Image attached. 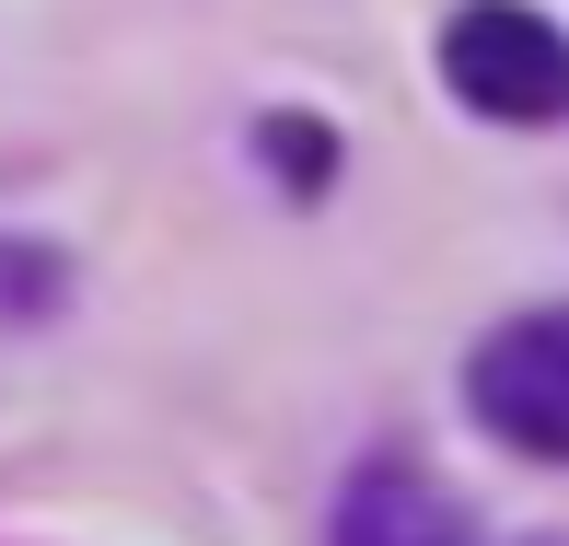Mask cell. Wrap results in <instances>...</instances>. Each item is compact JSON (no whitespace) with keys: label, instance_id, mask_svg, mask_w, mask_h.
<instances>
[{"label":"cell","instance_id":"6da1fadb","mask_svg":"<svg viewBox=\"0 0 569 546\" xmlns=\"http://www.w3.org/2000/svg\"><path fill=\"white\" fill-rule=\"evenodd\" d=\"M442 82L465 93L477 117H558V23L523 12V0H465V12L442 23Z\"/></svg>","mask_w":569,"mask_h":546},{"label":"cell","instance_id":"7a4b0ae2","mask_svg":"<svg viewBox=\"0 0 569 546\" xmlns=\"http://www.w3.org/2000/svg\"><path fill=\"white\" fill-rule=\"evenodd\" d=\"M465 396H477V419L500 441H523V454H569V326L558 315H523L500 326L477 349V373H465Z\"/></svg>","mask_w":569,"mask_h":546},{"label":"cell","instance_id":"3957f363","mask_svg":"<svg viewBox=\"0 0 569 546\" xmlns=\"http://www.w3.org/2000/svg\"><path fill=\"white\" fill-rule=\"evenodd\" d=\"M338 546H453V500L419 465H360L338 500Z\"/></svg>","mask_w":569,"mask_h":546},{"label":"cell","instance_id":"277c9868","mask_svg":"<svg viewBox=\"0 0 569 546\" xmlns=\"http://www.w3.org/2000/svg\"><path fill=\"white\" fill-rule=\"evenodd\" d=\"M47 302H59V256L23 245V232H0V326H36Z\"/></svg>","mask_w":569,"mask_h":546},{"label":"cell","instance_id":"5b68a950","mask_svg":"<svg viewBox=\"0 0 569 546\" xmlns=\"http://www.w3.org/2000/svg\"><path fill=\"white\" fill-rule=\"evenodd\" d=\"M268 140H279V175H291V187H315V175H326V128H302V117H268Z\"/></svg>","mask_w":569,"mask_h":546}]
</instances>
